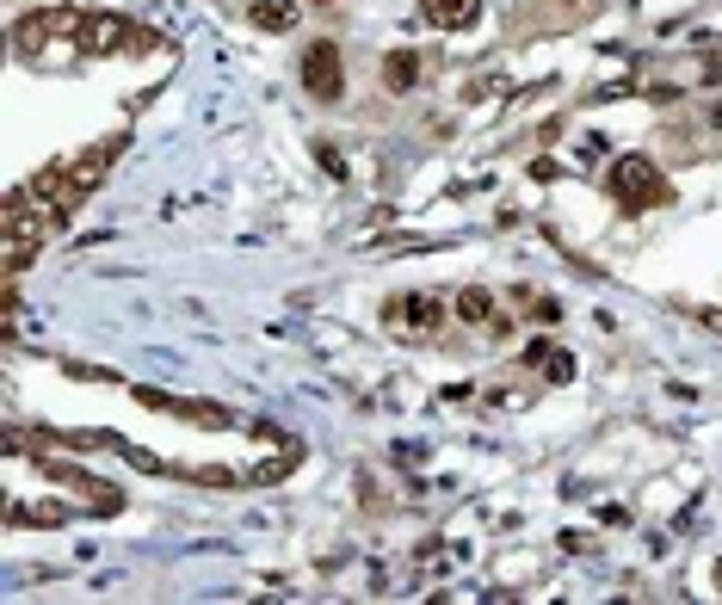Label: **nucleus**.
I'll use <instances>...</instances> for the list:
<instances>
[{"label": "nucleus", "instance_id": "nucleus-1", "mask_svg": "<svg viewBox=\"0 0 722 605\" xmlns=\"http://www.w3.org/2000/svg\"><path fill=\"white\" fill-rule=\"evenodd\" d=\"M611 198L624 210H661V204H673V186L648 155H624V161H611Z\"/></svg>", "mask_w": 722, "mask_h": 605}, {"label": "nucleus", "instance_id": "nucleus-2", "mask_svg": "<svg viewBox=\"0 0 722 605\" xmlns=\"http://www.w3.org/2000/svg\"><path fill=\"white\" fill-rule=\"evenodd\" d=\"M149 44H155L149 31H136L118 13H87L81 19V38H75V50H87V56H124V50H149Z\"/></svg>", "mask_w": 722, "mask_h": 605}, {"label": "nucleus", "instance_id": "nucleus-3", "mask_svg": "<svg viewBox=\"0 0 722 605\" xmlns=\"http://www.w3.org/2000/svg\"><path fill=\"white\" fill-rule=\"evenodd\" d=\"M383 328L389 334H408V340H432V334L445 328V303L432 297V291L395 297V303H383Z\"/></svg>", "mask_w": 722, "mask_h": 605}, {"label": "nucleus", "instance_id": "nucleus-4", "mask_svg": "<svg viewBox=\"0 0 722 605\" xmlns=\"http://www.w3.org/2000/svg\"><path fill=\"white\" fill-rule=\"evenodd\" d=\"M303 87H309V99H321V105L346 99V62H340V44H334V38H315V44L303 50Z\"/></svg>", "mask_w": 722, "mask_h": 605}, {"label": "nucleus", "instance_id": "nucleus-5", "mask_svg": "<svg viewBox=\"0 0 722 605\" xmlns=\"http://www.w3.org/2000/svg\"><path fill=\"white\" fill-rule=\"evenodd\" d=\"M81 19H87V13H75V7H44V13H25V19L13 25V44H19V50L75 44V38H81Z\"/></svg>", "mask_w": 722, "mask_h": 605}, {"label": "nucleus", "instance_id": "nucleus-6", "mask_svg": "<svg viewBox=\"0 0 722 605\" xmlns=\"http://www.w3.org/2000/svg\"><path fill=\"white\" fill-rule=\"evenodd\" d=\"M118 149H124V136H112V142H93L87 155H75V161H68V192H62V210H68V217H75V210H81V198H87V192L105 180V167L118 161Z\"/></svg>", "mask_w": 722, "mask_h": 605}, {"label": "nucleus", "instance_id": "nucleus-7", "mask_svg": "<svg viewBox=\"0 0 722 605\" xmlns=\"http://www.w3.org/2000/svg\"><path fill=\"white\" fill-rule=\"evenodd\" d=\"M136 402L155 408V414H173V420H192V426H235L229 408H216V402H179V396H167V389H136Z\"/></svg>", "mask_w": 722, "mask_h": 605}, {"label": "nucleus", "instance_id": "nucleus-8", "mask_svg": "<svg viewBox=\"0 0 722 605\" xmlns=\"http://www.w3.org/2000/svg\"><path fill=\"white\" fill-rule=\"evenodd\" d=\"M44 476H50V482H68V488H81L99 513H124V494H118L112 482H93V476H81V470H68V464H44Z\"/></svg>", "mask_w": 722, "mask_h": 605}, {"label": "nucleus", "instance_id": "nucleus-9", "mask_svg": "<svg viewBox=\"0 0 722 605\" xmlns=\"http://www.w3.org/2000/svg\"><path fill=\"white\" fill-rule=\"evenodd\" d=\"M420 13L439 31H469V25L482 19V0H420Z\"/></svg>", "mask_w": 722, "mask_h": 605}, {"label": "nucleus", "instance_id": "nucleus-10", "mask_svg": "<svg viewBox=\"0 0 722 605\" xmlns=\"http://www.w3.org/2000/svg\"><path fill=\"white\" fill-rule=\"evenodd\" d=\"M247 19H254L260 31H291L297 25V0H254Z\"/></svg>", "mask_w": 722, "mask_h": 605}, {"label": "nucleus", "instance_id": "nucleus-11", "mask_svg": "<svg viewBox=\"0 0 722 605\" xmlns=\"http://www.w3.org/2000/svg\"><path fill=\"white\" fill-rule=\"evenodd\" d=\"M457 322H469V328H500V309H494L488 291H463V297H457Z\"/></svg>", "mask_w": 722, "mask_h": 605}, {"label": "nucleus", "instance_id": "nucleus-12", "mask_svg": "<svg viewBox=\"0 0 722 605\" xmlns=\"http://www.w3.org/2000/svg\"><path fill=\"white\" fill-rule=\"evenodd\" d=\"M383 81H389L395 93H408V87L420 81V56H414V50H389V56H383Z\"/></svg>", "mask_w": 722, "mask_h": 605}, {"label": "nucleus", "instance_id": "nucleus-13", "mask_svg": "<svg viewBox=\"0 0 722 605\" xmlns=\"http://www.w3.org/2000/svg\"><path fill=\"white\" fill-rule=\"evenodd\" d=\"M62 519H68V513H62L56 501H44V507H19V501H13V507H7V525H62Z\"/></svg>", "mask_w": 722, "mask_h": 605}, {"label": "nucleus", "instance_id": "nucleus-14", "mask_svg": "<svg viewBox=\"0 0 722 605\" xmlns=\"http://www.w3.org/2000/svg\"><path fill=\"white\" fill-rule=\"evenodd\" d=\"M544 371H550V383H568V377H574V352H550Z\"/></svg>", "mask_w": 722, "mask_h": 605}, {"label": "nucleus", "instance_id": "nucleus-15", "mask_svg": "<svg viewBox=\"0 0 722 605\" xmlns=\"http://www.w3.org/2000/svg\"><path fill=\"white\" fill-rule=\"evenodd\" d=\"M192 482H204V488H235L241 476H235V470H192Z\"/></svg>", "mask_w": 722, "mask_h": 605}, {"label": "nucleus", "instance_id": "nucleus-16", "mask_svg": "<svg viewBox=\"0 0 722 605\" xmlns=\"http://www.w3.org/2000/svg\"><path fill=\"white\" fill-rule=\"evenodd\" d=\"M550 352H556V346H550V340H531V346H525V352H519V359H525V365H544V359H550Z\"/></svg>", "mask_w": 722, "mask_h": 605}, {"label": "nucleus", "instance_id": "nucleus-17", "mask_svg": "<svg viewBox=\"0 0 722 605\" xmlns=\"http://www.w3.org/2000/svg\"><path fill=\"white\" fill-rule=\"evenodd\" d=\"M309 7H334V0H309Z\"/></svg>", "mask_w": 722, "mask_h": 605}, {"label": "nucleus", "instance_id": "nucleus-18", "mask_svg": "<svg viewBox=\"0 0 722 605\" xmlns=\"http://www.w3.org/2000/svg\"><path fill=\"white\" fill-rule=\"evenodd\" d=\"M574 7H599V0H574Z\"/></svg>", "mask_w": 722, "mask_h": 605}, {"label": "nucleus", "instance_id": "nucleus-19", "mask_svg": "<svg viewBox=\"0 0 722 605\" xmlns=\"http://www.w3.org/2000/svg\"><path fill=\"white\" fill-rule=\"evenodd\" d=\"M716 322H722V315H716Z\"/></svg>", "mask_w": 722, "mask_h": 605}]
</instances>
